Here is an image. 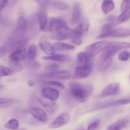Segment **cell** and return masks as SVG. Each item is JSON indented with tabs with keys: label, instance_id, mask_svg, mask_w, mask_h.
<instances>
[{
	"label": "cell",
	"instance_id": "1",
	"mask_svg": "<svg viewBox=\"0 0 130 130\" xmlns=\"http://www.w3.org/2000/svg\"><path fill=\"white\" fill-rule=\"evenodd\" d=\"M69 85L72 97L79 102H85L94 90L92 85L81 83L77 81H71Z\"/></svg>",
	"mask_w": 130,
	"mask_h": 130
},
{
	"label": "cell",
	"instance_id": "2",
	"mask_svg": "<svg viewBox=\"0 0 130 130\" xmlns=\"http://www.w3.org/2000/svg\"><path fill=\"white\" fill-rule=\"evenodd\" d=\"M130 48V43L126 42H112V44L102 53L100 60L104 63H108L112 60V57L122 50Z\"/></svg>",
	"mask_w": 130,
	"mask_h": 130
},
{
	"label": "cell",
	"instance_id": "3",
	"mask_svg": "<svg viewBox=\"0 0 130 130\" xmlns=\"http://www.w3.org/2000/svg\"><path fill=\"white\" fill-rule=\"evenodd\" d=\"M15 47V50L11 52L9 56L10 60L20 62L25 59L27 51L29 48V39L24 38L18 41L15 43V44L13 46Z\"/></svg>",
	"mask_w": 130,
	"mask_h": 130
},
{
	"label": "cell",
	"instance_id": "4",
	"mask_svg": "<svg viewBox=\"0 0 130 130\" xmlns=\"http://www.w3.org/2000/svg\"><path fill=\"white\" fill-rule=\"evenodd\" d=\"M83 36L82 33L79 32L76 29H72L69 27H66L56 32L51 33L50 38L53 40L61 41L66 39H72L74 38H81Z\"/></svg>",
	"mask_w": 130,
	"mask_h": 130
},
{
	"label": "cell",
	"instance_id": "5",
	"mask_svg": "<svg viewBox=\"0 0 130 130\" xmlns=\"http://www.w3.org/2000/svg\"><path fill=\"white\" fill-rule=\"evenodd\" d=\"M111 44L112 41H100L95 42L86 46L85 48V52L91 57H93L96 55L104 52Z\"/></svg>",
	"mask_w": 130,
	"mask_h": 130
},
{
	"label": "cell",
	"instance_id": "6",
	"mask_svg": "<svg viewBox=\"0 0 130 130\" xmlns=\"http://www.w3.org/2000/svg\"><path fill=\"white\" fill-rule=\"evenodd\" d=\"M130 36V29L126 28H118L116 29H113L107 32L102 33L96 37L97 39H109V38H123Z\"/></svg>",
	"mask_w": 130,
	"mask_h": 130
},
{
	"label": "cell",
	"instance_id": "7",
	"mask_svg": "<svg viewBox=\"0 0 130 130\" xmlns=\"http://www.w3.org/2000/svg\"><path fill=\"white\" fill-rule=\"evenodd\" d=\"M41 77L46 79H63L67 80L71 78V74L67 70H58L52 72L42 74Z\"/></svg>",
	"mask_w": 130,
	"mask_h": 130
},
{
	"label": "cell",
	"instance_id": "8",
	"mask_svg": "<svg viewBox=\"0 0 130 130\" xmlns=\"http://www.w3.org/2000/svg\"><path fill=\"white\" fill-rule=\"evenodd\" d=\"M121 92V85L119 82H114L109 84L104 88L100 94V96L102 98L107 97L110 96L118 95Z\"/></svg>",
	"mask_w": 130,
	"mask_h": 130
},
{
	"label": "cell",
	"instance_id": "9",
	"mask_svg": "<svg viewBox=\"0 0 130 130\" xmlns=\"http://www.w3.org/2000/svg\"><path fill=\"white\" fill-rule=\"evenodd\" d=\"M67 23L60 17H51L48 20V27L46 30L52 32H56L63 27H67Z\"/></svg>",
	"mask_w": 130,
	"mask_h": 130
},
{
	"label": "cell",
	"instance_id": "10",
	"mask_svg": "<svg viewBox=\"0 0 130 130\" xmlns=\"http://www.w3.org/2000/svg\"><path fill=\"white\" fill-rule=\"evenodd\" d=\"M69 114L67 112H65L62 113L60 115L58 116L55 119H54L50 124L49 128H51V129H57V128H60L61 127L63 126L66 125L69 122Z\"/></svg>",
	"mask_w": 130,
	"mask_h": 130
},
{
	"label": "cell",
	"instance_id": "11",
	"mask_svg": "<svg viewBox=\"0 0 130 130\" xmlns=\"http://www.w3.org/2000/svg\"><path fill=\"white\" fill-rule=\"evenodd\" d=\"M130 104V99H121V100H113V101L108 102L106 103H103L102 104L98 105L96 107L94 108L92 110H101V109H108V108L114 107L121 106V105H128Z\"/></svg>",
	"mask_w": 130,
	"mask_h": 130
},
{
	"label": "cell",
	"instance_id": "12",
	"mask_svg": "<svg viewBox=\"0 0 130 130\" xmlns=\"http://www.w3.org/2000/svg\"><path fill=\"white\" fill-rule=\"evenodd\" d=\"M28 112L38 121L41 123H46L48 121V116L46 112L41 108L37 107H31L29 108Z\"/></svg>",
	"mask_w": 130,
	"mask_h": 130
},
{
	"label": "cell",
	"instance_id": "13",
	"mask_svg": "<svg viewBox=\"0 0 130 130\" xmlns=\"http://www.w3.org/2000/svg\"><path fill=\"white\" fill-rule=\"evenodd\" d=\"M41 96L43 99L51 101L56 102L59 99V91L52 87H44L41 90Z\"/></svg>",
	"mask_w": 130,
	"mask_h": 130
},
{
	"label": "cell",
	"instance_id": "14",
	"mask_svg": "<svg viewBox=\"0 0 130 130\" xmlns=\"http://www.w3.org/2000/svg\"><path fill=\"white\" fill-rule=\"evenodd\" d=\"M77 59L78 61V66L85 67H93V57L89 55L85 52H79L77 54Z\"/></svg>",
	"mask_w": 130,
	"mask_h": 130
},
{
	"label": "cell",
	"instance_id": "15",
	"mask_svg": "<svg viewBox=\"0 0 130 130\" xmlns=\"http://www.w3.org/2000/svg\"><path fill=\"white\" fill-rule=\"evenodd\" d=\"M48 20L49 19H48V15H47L46 11L43 8H42L38 15V24H39V28L40 30L44 31L46 30L47 27H48Z\"/></svg>",
	"mask_w": 130,
	"mask_h": 130
},
{
	"label": "cell",
	"instance_id": "16",
	"mask_svg": "<svg viewBox=\"0 0 130 130\" xmlns=\"http://www.w3.org/2000/svg\"><path fill=\"white\" fill-rule=\"evenodd\" d=\"M38 100H39V103L43 105L44 109L48 113L53 114V113L57 112V110H58V105L57 104L56 102L51 101V100H46V99H43V98L39 99Z\"/></svg>",
	"mask_w": 130,
	"mask_h": 130
},
{
	"label": "cell",
	"instance_id": "17",
	"mask_svg": "<svg viewBox=\"0 0 130 130\" xmlns=\"http://www.w3.org/2000/svg\"><path fill=\"white\" fill-rule=\"evenodd\" d=\"M93 67L78 66L75 68L74 76L77 79H84L88 77L92 72Z\"/></svg>",
	"mask_w": 130,
	"mask_h": 130
},
{
	"label": "cell",
	"instance_id": "18",
	"mask_svg": "<svg viewBox=\"0 0 130 130\" xmlns=\"http://www.w3.org/2000/svg\"><path fill=\"white\" fill-rule=\"evenodd\" d=\"M129 124V120L126 118H123L112 123L108 126L107 130H123Z\"/></svg>",
	"mask_w": 130,
	"mask_h": 130
},
{
	"label": "cell",
	"instance_id": "19",
	"mask_svg": "<svg viewBox=\"0 0 130 130\" xmlns=\"http://www.w3.org/2000/svg\"><path fill=\"white\" fill-rule=\"evenodd\" d=\"M20 100L14 98H3L0 99V109H5L19 104Z\"/></svg>",
	"mask_w": 130,
	"mask_h": 130
},
{
	"label": "cell",
	"instance_id": "20",
	"mask_svg": "<svg viewBox=\"0 0 130 130\" xmlns=\"http://www.w3.org/2000/svg\"><path fill=\"white\" fill-rule=\"evenodd\" d=\"M81 9L79 4H76L72 9V15H71V23L72 25H77L81 19Z\"/></svg>",
	"mask_w": 130,
	"mask_h": 130
},
{
	"label": "cell",
	"instance_id": "21",
	"mask_svg": "<svg viewBox=\"0 0 130 130\" xmlns=\"http://www.w3.org/2000/svg\"><path fill=\"white\" fill-rule=\"evenodd\" d=\"M39 47L41 49V50L44 52L45 54L48 55H52L55 54L56 50L55 49L53 44H51L48 41H42L39 44Z\"/></svg>",
	"mask_w": 130,
	"mask_h": 130
},
{
	"label": "cell",
	"instance_id": "22",
	"mask_svg": "<svg viewBox=\"0 0 130 130\" xmlns=\"http://www.w3.org/2000/svg\"><path fill=\"white\" fill-rule=\"evenodd\" d=\"M27 30V20L23 17H20L18 20L17 26L15 27V32L18 34H22V33L25 32Z\"/></svg>",
	"mask_w": 130,
	"mask_h": 130
},
{
	"label": "cell",
	"instance_id": "23",
	"mask_svg": "<svg viewBox=\"0 0 130 130\" xmlns=\"http://www.w3.org/2000/svg\"><path fill=\"white\" fill-rule=\"evenodd\" d=\"M89 28H90V23L88 20L86 19H82L77 24L75 29L84 35L85 33L88 31Z\"/></svg>",
	"mask_w": 130,
	"mask_h": 130
},
{
	"label": "cell",
	"instance_id": "24",
	"mask_svg": "<svg viewBox=\"0 0 130 130\" xmlns=\"http://www.w3.org/2000/svg\"><path fill=\"white\" fill-rule=\"evenodd\" d=\"M53 45L56 51H73L76 49V47H75L74 45H72V44H68V43H63V42L61 41L57 42V43L53 44Z\"/></svg>",
	"mask_w": 130,
	"mask_h": 130
},
{
	"label": "cell",
	"instance_id": "25",
	"mask_svg": "<svg viewBox=\"0 0 130 130\" xmlns=\"http://www.w3.org/2000/svg\"><path fill=\"white\" fill-rule=\"evenodd\" d=\"M115 8L113 0H104L102 5V10L105 15H107Z\"/></svg>",
	"mask_w": 130,
	"mask_h": 130
},
{
	"label": "cell",
	"instance_id": "26",
	"mask_svg": "<svg viewBox=\"0 0 130 130\" xmlns=\"http://www.w3.org/2000/svg\"><path fill=\"white\" fill-rule=\"evenodd\" d=\"M43 60H45L53 61V62H64L68 60V57L62 54H54L52 55H47L42 57Z\"/></svg>",
	"mask_w": 130,
	"mask_h": 130
},
{
	"label": "cell",
	"instance_id": "27",
	"mask_svg": "<svg viewBox=\"0 0 130 130\" xmlns=\"http://www.w3.org/2000/svg\"><path fill=\"white\" fill-rule=\"evenodd\" d=\"M37 55V48L36 46L34 44H30L27 51L25 59L29 61H34Z\"/></svg>",
	"mask_w": 130,
	"mask_h": 130
},
{
	"label": "cell",
	"instance_id": "28",
	"mask_svg": "<svg viewBox=\"0 0 130 130\" xmlns=\"http://www.w3.org/2000/svg\"><path fill=\"white\" fill-rule=\"evenodd\" d=\"M130 19V5L129 7L127 8L125 10L123 11L120 15L117 18L116 20L119 24H123V23L128 22Z\"/></svg>",
	"mask_w": 130,
	"mask_h": 130
},
{
	"label": "cell",
	"instance_id": "29",
	"mask_svg": "<svg viewBox=\"0 0 130 130\" xmlns=\"http://www.w3.org/2000/svg\"><path fill=\"white\" fill-rule=\"evenodd\" d=\"M9 67L14 72H20L24 70V66L20 63V62L17 61H13L10 60L8 62Z\"/></svg>",
	"mask_w": 130,
	"mask_h": 130
},
{
	"label": "cell",
	"instance_id": "30",
	"mask_svg": "<svg viewBox=\"0 0 130 130\" xmlns=\"http://www.w3.org/2000/svg\"><path fill=\"white\" fill-rule=\"evenodd\" d=\"M19 121L17 119H11L5 124V127L7 129L16 130L19 128Z\"/></svg>",
	"mask_w": 130,
	"mask_h": 130
},
{
	"label": "cell",
	"instance_id": "31",
	"mask_svg": "<svg viewBox=\"0 0 130 130\" xmlns=\"http://www.w3.org/2000/svg\"><path fill=\"white\" fill-rule=\"evenodd\" d=\"M14 74H15V72L13 70H11L10 67L0 66V76H1V77L11 76Z\"/></svg>",
	"mask_w": 130,
	"mask_h": 130
},
{
	"label": "cell",
	"instance_id": "32",
	"mask_svg": "<svg viewBox=\"0 0 130 130\" xmlns=\"http://www.w3.org/2000/svg\"><path fill=\"white\" fill-rule=\"evenodd\" d=\"M130 58V52L127 50L122 51L118 55V59L121 62H126Z\"/></svg>",
	"mask_w": 130,
	"mask_h": 130
},
{
	"label": "cell",
	"instance_id": "33",
	"mask_svg": "<svg viewBox=\"0 0 130 130\" xmlns=\"http://www.w3.org/2000/svg\"><path fill=\"white\" fill-rule=\"evenodd\" d=\"M53 5L55 8L58 9V10H66V9L68 8L69 7L67 4H66V3L61 1H55V2H53Z\"/></svg>",
	"mask_w": 130,
	"mask_h": 130
},
{
	"label": "cell",
	"instance_id": "34",
	"mask_svg": "<svg viewBox=\"0 0 130 130\" xmlns=\"http://www.w3.org/2000/svg\"><path fill=\"white\" fill-rule=\"evenodd\" d=\"M44 84L48 85H52V86H56V87H58L59 88L62 89V90L65 89V86L63 85V84H62V83L59 82V81H56V80L46 81V82L44 83Z\"/></svg>",
	"mask_w": 130,
	"mask_h": 130
},
{
	"label": "cell",
	"instance_id": "35",
	"mask_svg": "<svg viewBox=\"0 0 130 130\" xmlns=\"http://www.w3.org/2000/svg\"><path fill=\"white\" fill-rule=\"evenodd\" d=\"M60 66L57 63H51V64L48 65L45 67V70L48 72H55L59 70Z\"/></svg>",
	"mask_w": 130,
	"mask_h": 130
},
{
	"label": "cell",
	"instance_id": "36",
	"mask_svg": "<svg viewBox=\"0 0 130 130\" xmlns=\"http://www.w3.org/2000/svg\"><path fill=\"white\" fill-rule=\"evenodd\" d=\"M114 23L112 22H110V23H107V24H105L102 27V31L103 32L102 33H105V32H107L110 31V30H113L114 29Z\"/></svg>",
	"mask_w": 130,
	"mask_h": 130
},
{
	"label": "cell",
	"instance_id": "37",
	"mask_svg": "<svg viewBox=\"0 0 130 130\" xmlns=\"http://www.w3.org/2000/svg\"><path fill=\"white\" fill-rule=\"evenodd\" d=\"M100 124V120H96L94 121L91 123H90L88 126L87 129L86 130H96L98 129Z\"/></svg>",
	"mask_w": 130,
	"mask_h": 130
},
{
	"label": "cell",
	"instance_id": "38",
	"mask_svg": "<svg viewBox=\"0 0 130 130\" xmlns=\"http://www.w3.org/2000/svg\"><path fill=\"white\" fill-rule=\"evenodd\" d=\"M130 5V0H123L121 5V11H124Z\"/></svg>",
	"mask_w": 130,
	"mask_h": 130
},
{
	"label": "cell",
	"instance_id": "39",
	"mask_svg": "<svg viewBox=\"0 0 130 130\" xmlns=\"http://www.w3.org/2000/svg\"><path fill=\"white\" fill-rule=\"evenodd\" d=\"M70 41H71V43H73L74 45L79 46L83 43V40L81 39V38H74V39H71Z\"/></svg>",
	"mask_w": 130,
	"mask_h": 130
},
{
	"label": "cell",
	"instance_id": "40",
	"mask_svg": "<svg viewBox=\"0 0 130 130\" xmlns=\"http://www.w3.org/2000/svg\"><path fill=\"white\" fill-rule=\"evenodd\" d=\"M8 0H0V10L1 11H3L4 8L7 5Z\"/></svg>",
	"mask_w": 130,
	"mask_h": 130
},
{
	"label": "cell",
	"instance_id": "41",
	"mask_svg": "<svg viewBox=\"0 0 130 130\" xmlns=\"http://www.w3.org/2000/svg\"><path fill=\"white\" fill-rule=\"evenodd\" d=\"M27 85L29 87H32V86L34 85V81L32 79L28 80Z\"/></svg>",
	"mask_w": 130,
	"mask_h": 130
},
{
	"label": "cell",
	"instance_id": "42",
	"mask_svg": "<svg viewBox=\"0 0 130 130\" xmlns=\"http://www.w3.org/2000/svg\"><path fill=\"white\" fill-rule=\"evenodd\" d=\"M11 1H15V0H11Z\"/></svg>",
	"mask_w": 130,
	"mask_h": 130
},
{
	"label": "cell",
	"instance_id": "43",
	"mask_svg": "<svg viewBox=\"0 0 130 130\" xmlns=\"http://www.w3.org/2000/svg\"><path fill=\"white\" fill-rule=\"evenodd\" d=\"M129 80H130V77H129Z\"/></svg>",
	"mask_w": 130,
	"mask_h": 130
}]
</instances>
